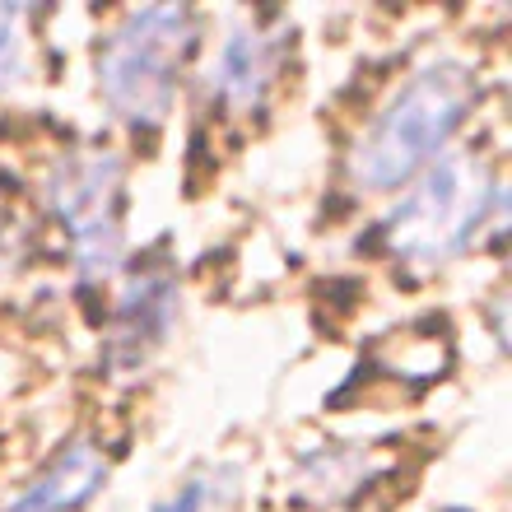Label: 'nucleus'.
Returning a JSON list of instances; mask_svg holds the SVG:
<instances>
[{
    "mask_svg": "<svg viewBox=\"0 0 512 512\" xmlns=\"http://www.w3.org/2000/svg\"><path fill=\"white\" fill-rule=\"evenodd\" d=\"M480 103V75L466 61H429L378 108L350 154L354 187L391 196L443 159L452 135Z\"/></svg>",
    "mask_w": 512,
    "mask_h": 512,
    "instance_id": "obj_1",
    "label": "nucleus"
},
{
    "mask_svg": "<svg viewBox=\"0 0 512 512\" xmlns=\"http://www.w3.org/2000/svg\"><path fill=\"white\" fill-rule=\"evenodd\" d=\"M201 42V19L187 5H145L98 42V94L126 126L154 131L177 103L182 70Z\"/></svg>",
    "mask_w": 512,
    "mask_h": 512,
    "instance_id": "obj_2",
    "label": "nucleus"
},
{
    "mask_svg": "<svg viewBox=\"0 0 512 512\" xmlns=\"http://www.w3.org/2000/svg\"><path fill=\"white\" fill-rule=\"evenodd\" d=\"M499 205V173L480 154H447L410 182L382 219L391 256L415 266H443L475 243Z\"/></svg>",
    "mask_w": 512,
    "mask_h": 512,
    "instance_id": "obj_3",
    "label": "nucleus"
},
{
    "mask_svg": "<svg viewBox=\"0 0 512 512\" xmlns=\"http://www.w3.org/2000/svg\"><path fill=\"white\" fill-rule=\"evenodd\" d=\"M47 210L84 280H112L126 256V163L108 149L66 154L47 177Z\"/></svg>",
    "mask_w": 512,
    "mask_h": 512,
    "instance_id": "obj_4",
    "label": "nucleus"
},
{
    "mask_svg": "<svg viewBox=\"0 0 512 512\" xmlns=\"http://www.w3.org/2000/svg\"><path fill=\"white\" fill-rule=\"evenodd\" d=\"M177 322V275L163 261L131 270L117 294V312H112V336H108V359L117 368H140L145 359L163 350V340L173 336Z\"/></svg>",
    "mask_w": 512,
    "mask_h": 512,
    "instance_id": "obj_5",
    "label": "nucleus"
},
{
    "mask_svg": "<svg viewBox=\"0 0 512 512\" xmlns=\"http://www.w3.org/2000/svg\"><path fill=\"white\" fill-rule=\"evenodd\" d=\"M280 75V42L261 28H233L219 47L215 75H210V98L233 117L266 108L270 89Z\"/></svg>",
    "mask_w": 512,
    "mask_h": 512,
    "instance_id": "obj_6",
    "label": "nucleus"
},
{
    "mask_svg": "<svg viewBox=\"0 0 512 512\" xmlns=\"http://www.w3.org/2000/svg\"><path fill=\"white\" fill-rule=\"evenodd\" d=\"M108 480V452L89 438L61 447L5 512H80Z\"/></svg>",
    "mask_w": 512,
    "mask_h": 512,
    "instance_id": "obj_7",
    "label": "nucleus"
},
{
    "mask_svg": "<svg viewBox=\"0 0 512 512\" xmlns=\"http://www.w3.org/2000/svg\"><path fill=\"white\" fill-rule=\"evenodd\" d=\"M368 480V452H322L308 461V485H322L326 499H340L345 485H364Z\"/></svg>",
    "mask_w": 512,
    "mask_h": 512,
    "instance_id": "obj_8",
    "label": "nucleus"
},
{
    "mask_svg": "<svg viewBox=\"0 0 512 512\" xmlns=\"http://www.w3.org/2000/svg\"><path fill=\"white\" fill-rule=\"evenodd\" d=\"M24 75V33L10 5H0V89H10Z\"/></svg>",
    "mask_w": 512,
    "mask_h": 512,
    "instance_id": "obj_9",
    "label": "nucleus"
},
{
    "mask_svg": "<svg viewBox=\"0 0 512 512\" xmlns=\"http://www.w3.org/2000/svg\"><path fill=\"white\" fill-rule=\"evenodd\" d=\"M205 503H210V480H187L182 494H177L173 503H163L159 512H201Z\"/></svg>",
    "mask_w": 512,
    "mask_h": 512,
    "instance_id": "obj_10",
    "label": "nucleus"
}]
</instances>
